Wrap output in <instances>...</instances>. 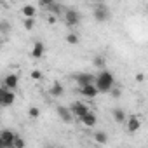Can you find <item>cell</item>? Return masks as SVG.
I'll list each match as a JSON object with an SVG mask.
<instances>
[{
  "mask_svg": "<svg viewBox=\"0 0 148 148\" xmlns=\"http://www.w3.org/2000/svg\"><path fill=\"white\" fill-rule=\"evenodd\" d=\"M80 124H82V125H86V127H94V125L98 124V117L91 112V113H87L84 119H80Z\"/></svg>",
  "mask_w": 148,
  "mask_h": 148,
  "instance_id": "9a60e30c",
  "label": "cell"
},
{
  "mask_svg": "<svg viewBox=\"0 0 148 148\" xmlns=\"http://www.w3.org/2000/svg\"><path fill=\"white\" fill-rule=\"evenodd\" d=\"M136 80H138V82H143V80H145V75H143V73H138V75H136Z\"/></svg>",
  "mask_w": 148,
  "mask_h": 148,
  "instance_id": "4316f807",
  "label": "cell"
},
{
  "mask_svg": "<svg viewBox=\"0 0 148 148\" xmlns=\"http://www.w3.org/2000/svg\"><path fill=\"white\" fill-rule=\"evenodd\" d=\"M64 23H66V26H70V28H73V26H77L79 23H80V14H79V11H75V9H68V11H64Z\"/></svg>",
  "mask_w": 148,
  "mask_h": 148,
  "instance_id": "52a82bcc",
  "label": "cell"
},
{
  "mask_svg": "<svg viewBox=\"0 0 148 148\" xmlns=\"http://www.w3.org/2000/svg\"><path fill=\"white\" fill-rule=\"evenodd\" d=\"M28 117L33 119V120L38 119V117H40V108H38V106H30V108H28Z\"/></svg>",
  "mask_w": 148,
  "mask_h": 148,
  "instance_id": "44dd1931",
  "label": "cell"
},
{
  "mask_svg": "<svg viewBox=\"0 0 148 148\" xmlns=\"http://www.w3.org/2000/svg\"><path fill=\"white\" fill-rule=\"evenodd\" d=\"M25 146H26V143H25L23 136L16 132V139H14V145H12V148H25Z\"/></svg>",
  "mask_w": 148,
  "mask_h": 148,
  "instance_id": "7402d4cb",
  "label": "cell"
},
{
  "mask_svg": "<svg viewBox=\"0 0 148 148\" xmlns=\"http://www.w3.org/2000/svg\"><path fill=\"white\" fill-rule=\"evenodd\" d=\"M99 92H110L117 84H115V77H113V73L108 71V70H101L98 75H96V84Z\"/></svg>",
  "mask_w": 148,
  "mask_h": 148,
  "instance_id": "6da1fadb",
  "label": "cell"
},
{
  "mask_svg": "<svg viewBox=\"0 0 148 148\" xmlns=\"http://www.w3.org/2000/svg\"><path fill=\"white\" fill-rule=\"evenodd\" d=\"M30 77H32L33 80H42V79H44V75H42V71H40V70H33Z\"/></svg>",
  "mask_w": 148,
  "mask_h": 148,
  "instance_id": "d4e9b609",
  "label": "cell"
},
{
  "mask_svg": "<svg viewBox=\"0 0 148 148\" xmlns=\"http://www.w3.org/2000/svg\"><path fill=\"white\" fill-rule=\"evenodd\" d=\"M94 141H96L98 145H106L108 134H106L105 131H96V132H94Z\"/></svg>",
  "mask_w": 148,
  "mask_h": 148,
  "instance_id": "ac0fdd59",
  "label": "cell"
},
{
  "mask_svg": "<svg viewBox=\"0 0 148 148\" xmlns=\"http://www.w3.org/2000/svg\"><path fill=\"white\" fill-rule=\"evenodd\" d=\"M70 110H71V113H73V117H77L79 120L80 119H84L87 113H91V110H89V106L84 103V101H75V103H71V106H70Z\"/></svg>",
  "mask_w": 148,
  "mask_h": 148,
  "instance_id": "3957f363",
  "label": "cell"
},
{
  "mask_svg": "<svg viewBox=\"0 0 148 148\" xmlns=\"http://www.w3.org/2000/svg\"><path fill=\"white\" fill-rule=\"evenodd\" d=\"M139 127H141V119H139L138 115H131V117H127V120H125V129H127L129 134L138 132Z\"/></svg>",
  "mask_w": 148,
  "mask_h": 148,
  "instance_id": "ba28073f",
  "label": "cell"
},
{
  "mask_svg": "<svg viewBox=\"0 0 148 148\" xmlns=\"http://www.w3.org/2000/svg\"><path fill=\"white\" fill-rule=\"evenodd\" d=\"M0 26H2V32H4V33L9 30V25H7V21H2V23H0Z\"/></svg>",
  "mask_w": 148,
  "mask_h": 148,
  "instance_id": "484cf974",
  "label": "cell"
},
{
  "mask_svg": "<svg viewBox=\"0 0 148 148\" xmlns=\"http://www.w3.org/2000/svg\"><path fill=\"white\" fill-rule=\"evenodd\" d=\"M112 117H113V120H115L117 124H124V122H125V110H122V108H113V110H112Z\"/></svg>",
  "mask_w": 148,
  "mask_h": 148,
  "instance_id": "2e32d148",
  "label": "cell"
},
{
  "mask_svg": "<svg viewBox=\"0 0 148 148\" xmlns=\"http://www.w3.org/2000/svg\"><path fill=\"white\" fill-rule=\"evenodd\" d=\"M92 64L96 66V68H99V70H105V58L103 56H94V59H92Z\"/></svg>",
  "mask_w": 148,
  "mask_h": 148,
  "instance_id": "d6986e66",
  "label": "cell"
},
{
  "mask_svg": "<svg viewBox=\"0 0 148 148\" xmlns=\"http://www.w3.org/2000/svg\"><path fill=\"white\" fill-rule=\"evenodd\" d=\"M73 80H75V84H77L79 89H80V87L96 84V75H92V73H87V71H80V73H75V75H73Z\"/></svg>",
  "mask_w": 148,
  "mask_h": 148,
  "instance_id": "7a4b0ae2",
  "label": "cell"
},
{
  "mask_svg": "<svg viewBox=\"0 0 148 148\" xmlns=\"http://www.w3.org/2000/svg\"><path fill=\"white\" fill-rule=\"evenodd\" d=\"M51 96L52 98H61L63 94H64V87H63V84L61 82H54L52 86H51Z\"/></svg>",
  "mask_w": 148,
  "mask_h": 148,
  "instance_id": "5bb4252c",
  "label": "cell"
},
{
  "mask_svg": "<svg viewBox=\"0 0 148 148\" xmlns=\"http://www.w3.org/2000/svg\"><path fill=\"white\" fill-rule=\"evenodd\" d=\"M44 148H54V146H44Z\"/></svg>",
  "mask_w": 148,
  "mask_h": 148,
  "instance_id": "83f0119b",
  "label": "cell"
},
{
  "mask_svg": "<svg viewBox=\"0 0 148 148\" xmlns=\"http://www.w3.org/2000/svg\"><path fill=\"white\" fill-rule=\"evenodd\" d=\"M56 113L59 115V119L64 122V124H71L73 122V113L68 106H56Z\"/></svg>",
  "mask_w": 148,
  "mask_h": 148,
  "instance_id": "30bf717a",
  "label": "cell"
},
{
  "mask_svg": "<svg viewBox=\"0 0 148 148\" xmlns=\"http://www.w3.org/2000/svg\"><path fill=\"white\" fill-rule=\"evenodd\" d=\"M14 139H16V132L11 129H4L0 132V146L2 148H12Z\"/></svg>",
  "mask_w": 148,
  "mask_h": 148,
  "instance_id": "5b68a950",
  "label": "cell"
},
{
  "mask_svg": "<svg viewBox=\"0 0 148 148\" xmlns=\"http://www.w3.org/2000/svg\"><path fill=\"white\" fill-rule=\"evenodd\" d=\"M92 16H94V19H96L98 23H105V21L110 19V11H108V7H106L105 4H98V5L94 7Z\"/></svg>",
  "mask_w": 148,
  "mask_h": 148,
  "instance_id": "8992f818",
  "label": "cell"
},
{
  "mask_svg": "<svg viewBox=\"0 0 148 148\" xmlns=\"http://www.w3.org/2000/svg\"><path fill=\"white\" fill-rule=\"evenodd\" d=\"M23 26H25V30H33L35 28V19H25Z\"/></svg>",
  "mask_w": 148,
  "mask_h": 148,
  "instance_id": "cb8c5ba5",
  "label": "cell"
},
{
  "mask_svg": "<svg viewBox=\"0 0 148 148\" xmlns=\"http://www.w3.org/2000/svg\"><path fill=\"white\" fill-rule=\"evenodd\" d=\"M66 42H68L70 45H77V44H79V35L73 33V32H70V33L66 35Z\"/></svg>",
  "mask_w": 148,
  "mask_h": 148,
  "instance_id": "ffe728a7",
  "label": "cell"
},
{
  "mask_svg": "<svg viewBox=\"0 0 148 148\" xmlns=\"http://www.w3.org/2000/svg\"><path fill=\"white\" fill-rule=\"evenodd\" d=\"M18 84H19V77L16 75V73H7V75L4 77V80H2V86L7 87L9 91H16Z\"/></svg>",
  "mask_w": 148,
  "mask_h": 148,
  "instance_id": "9c48e42d",
  "label": "cell"
},
{
  "mask_svg": "<svg viewBox=\"0 0 148 148\" xmlns=\"http://www.w3.org/2000/svg\"><path fill=\"white\" fill-rule=\"evenodd\" d=\"M79 92H80V96H84V98H89V99H94L98 94H99V91H98V87L92 84V86H86V87H80L79 89Z\"/></svg>",
  "mask_w": 148,
  "mask_h": 148,
  "instance_id": "7c38bea8",
  "label": "cell"
},
{
  "mask_svg": "<svg viewBox=\"0 0 148 148\" xmlns=\"http://www.w3.org/2000/svg\"><path fill=\"white\" fill-rule=\"evenodd\" d=\"M110 96H112L113 99H117V98H120V96H122V89H120L119 86H115V87H113V89L110 91Z\"/></svg>",
  "mask_w": 148,
  "mask_h": 148,
  "instance_id": "603a6c76",
  "label": "cell"
},
{
  "mask_svg": "<svg viewBox=\"0 0 148 148\" xmlns=\"http://www.w3.org/2000/svg\"><path fill=\"white\" fill-rule=\"evenodd\" d=\"M47 11H49L51 16H59V14L64 16V11H63V5H61V4H54V2H51V5L47 7Z\"/></svg>",
  "mask_w": 148,
  "mask_h": 148,
  "instance_id": "e0dca14e",
  "label": "cell"
},
{
  "mask_svg": "<svg viewBox=\"0 0 148 148\" xmlns=\"http://www.w3.org/2000/svg\"><path fill=\"white\" fill-rule=\"evenodd\" d=\"M44 54H45V44L40 42V40H37L33 44V49H32V58L33 59H42Z\"/></svg>",
  "mask_w": 148,
  "mask_h": 148,
  "instance_id": "8fae6325",
  "label": "cell"
},
{
  "mask_svg": "<svg viewBox=\"0 0 148 148\" xmlns=\"http://www.w3.org/2000/svg\"><path fill=\"white\" fill-rule=\"evenodd\" d=\"M146 11H148V9H146Z\"/></svg>",
  "mask_w": 148,
  "mask_h": 148,
  "instance_id": "f1b7e54d",
  "label": "cell"
},
{
  "mask_svg": "<svg viewBox=\"0 0 148 148\" xmlns=\"http://www.w3.org/2000/svg\"><path fill=\"white\" fill-rule=\"evenodd\" d=\"M14 99H16V92L14 91H9L7 87H0V105L2 106H11V105H14Z\"/></svg>",
  "mask_w": 148,
  "mask_h": 148,
  "instance_id": "277c9868",
  "label": "cell"
},
{
  "mask_svg": "<svg viewBox=\"0 0 148 148\" xmlns=\"http://www.w3.org/2000/svg\"><path fill=\"white\" fill-rule=\"evenodd\" d=\"M21 14L25 16V19H35L37 7H35V5H32V4H26V5H23V9H21Z\"/></svg>",
  "mask_w": 148,
  "mask_h": 148,
  "instance_id": "4fadbf2b",
  "label": "cell"
}]
</instances>
